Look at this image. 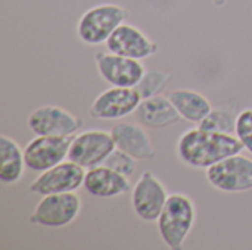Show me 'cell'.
Wrapping results in <instances>:
<instances>
[{
    "label": "cell",
    "mask_w": 252,
    "mask_h": 250,
    "mask_svg": "<svg viewBox=\"0 0 252 250\" xmlns=\"http://www.w3.org/2000/svg\"><path fill=\"white\" fill-rule=\"evenodd\" d=\"M94 63L100 78L115 87H136L146 71L142 60L117 55L109 50L96 52Z\"/></svg>",
    "instance_id": "obj_8"
},
{
    "label": "cell",
    "mask_w": 252,
    "mask_h": 250,
    "mask_svg": "<svg viewBox=\"0 0 252 250\" xmlns=\"http://www.w3.org/2000/svg\"><path fill=\"white\" fill-rule=\"evenodd\" d=\"M165 186L149 171H145L131 189V208L137 218L154 222L159 218L168 199Z\"/></svg>",
    "instance_id": "obj_9"
},
{
    "label": "cell",
    "mask_w": 252,
    "mask_h": 250,
    "mask_svg": "<svg viewBox=\"0 0 252 250\" xmlns=\"http://www.w3.org/2000/svg\"><path fill=\"white\" fill-rule=\"evenodd\" d=\"M239 105L236 102H230L226 105H220L211 109V112L199 122V128L214 133L235 134L236 121L239 115Z\"/></svg>",
    "instance_id": "obj_19"
},
{
    "label": "cell",
    "mask_w": 252,
    "mask_h": 250,
    "mask_svg": "<svg viewBox=\"0 0 252 250\" xmlns=\"http://www.w3.org/2000/svg\"><path fill=\"white\" fill-rule=\"evenodd\" d=\"M105 44L106 50L137 60L148 59L159 50L157 41L151 40L140 28L127 22L121 24Z\"/></svg>",
    "instance_id": "obj_13"
},
{
    "label": "cell",
    "mask_w": 252,
    "mask_h": 250,
    "mask_svg": "<svg viewBox=\"0 0 252 250\" xmlns=\"http://www.w3.org/2000/svg\"><path fill=\"white\" fill-rule=\"evenodd\" d=\"M128 12L117 3H100L87 9L77 22V35L87 46H100L126 22Z\"/></svg>",
    "instance_id": "obj_3"
},
{
    "label": "cell",
    "mask_w": 252,
    "mask_h": 250,
    "mask_svg": "<svg viewBox=\"0 0 252 250\" xmlns=\"http://www.w3.org/2000/svg\"><path fill=\"white\" fill-rule=\"evenodd\" d=\"M207 181L224 193H245L252 190V159L242 153L229 156L207 168Z\"/></svg>",
    "instance_id": "obj_5"
},
{
    "label": "cell",
    "mask_w": 252,
    "mask_h": 250,
    "mask_svg": "<svg viewBox=\"0 0 252 250\" xmlns=\"http://www.w3.org/2000/svg\"><path fill=\"white\" fill-rule=\"evenodd\" d=\"M84 175L86 169L68 159L40 172V175L30 184V192L37 196L75 192L83 186Z\"/></svg>",
    "instance_id": "obj_12"
},
{
    "label": "cell",
    "mask_w": 252,
    "mask_h": 250,
    "mask_svg": "<svg viewBox=\"0 0 252 250\" xmlns=\"http://www.w3.org/2000/svg\"><path fill=\"white\" fill-rule=\"evenodd\" d=\"M242 150L245 149L235 134L207 131L199 127L185 131L176 143L177 158L190 168L207 169Z\"/></svg>",
    "instance_id": "obj_1"
},
{
    "label": "cell",
    "mask_w": 252,
    "mask_h": 250,
    "mask_svg": "<svg viewBox=\"0 0 252 250\" xmlns=\"http://www.w3.org/2000/svg\"><path fill=\"white\" fill-rule=\"evenodd\" d=\"M111 134L117 149L124 150L137 161H149L157 156V150L149 134L139 122H118L112 127Z\"/></svg>",
    "instance_id": "obj_14"
},
{
    "label": "cell",
    "mask_w": 252,
    "mask_h": 250,
    "mask_svg": "<svg viewBox=\"0 0 252 250\" xmlns=\"http://www.w3.org/2000/svg\"><path fill=\"white\" fill-rule=\"evenodd\" d=\"M168 99L180 113L182 119L199 124L213 109L210 100L192 88H177L170 91Z\"/></svg>",
    "instance_id": "obj_18"
},
{
    "label": "cell",
    "mask_w": 252,
    "mask_h": 250,
    "mask_svg": "<svg viewBox=\"0 0 252 250\" xmlns=\"http://www.w3.org/2000/svg\"><path fill=\"white\" fill-rule=\"evenodd\" d=\"M133 116L139 124L151 130H161L182 119L180 113L177 112L168 96L162 94L143 99L134 111Z\"/></svg>",
    "instance_id": "obj_16"
},
{
    "label": "cell",
    "mask_w": 252,
    "mask_h": 250,
    "mask_svg": "<svg viewBox=\"0 0 252 250\" xmlns=\"http://www.w3.org/2000/svg\"><path fill=\"white\" fill-rule=\"evenodd\" d=\"M115 147L117 146L111 131L86 130L72 137L68 159L78 164L84 169H90L103 165Z\"/></svg>",
    "instance_id": "obj_6"
},
{
    "label": "cell",
    "mask_w": 252,
    "mask_h": 250,
    "mask_svg": "<svg viewBox=\"0 0 252 250\" xmlns=\"http://www.w3.org/2000/svg\"><path fill=\"white\" fill-rule=\"evenodd\" d=\"M83 208L75 192L43 196L35 205L28 221L32 225L46 228H62L77 220Z\"/></svg>",
    "instance_id": "obj_4"
},
{
    "label": "cell",
    "mask_w": 252,
    "mask_h": 250,
    "mask_svg": "<svg viewBox=\"0 0 252 250\" xmlns=\"http://www.w3.org/2000/svg\"><path fill=\"white\" fill-rule=\"evenodd\" d=\"M27 164L21 146L9 136H0V181L15 186L24 177Z\"/></svg>",
    "instance_id": "obj_17"
},
{
    "label": "cell",
    "mask_w": 252,
    "mask_h": 250,
    "mask_svg": "<svg viewBox=\"0 0 252 250\" xmlns=\"http://www.w3.org/2000/svg\"><path fill=\"white\" fill-rule=\"evenodd\" d=\"M142 100L143 99L136 87L111 85L93 100L89 115L102 121L123 119L128 115H133Z\"/></svg>",
    "instance_id": "obj_7"
},
{
    "label": "cell",
    "mask_w": 252,
    "mask_h": 250,
    "mask_svg": "<svg viewBox=\"0 0 252 250\" xmlns=\"http://www.w3.org/2000/svg\"><path fill=\"white\" fill-rule=\"evenodd\" d=\"M235 136L242 143L244 149L252 156V108L244 109L238 115Z\"/></svg>",
    "instance_id": "obj_22"
},
{
    "label": "cell",
    "mask_w": 252,
    "mask_h": 250,
    "mask_svg": "<svg viewBox=\"0 0 252 250\" xmlns=\"http://www.w3.org/2000/svg\"><path fill=\"white\" fill-rule=\"evenodd\" d=\"M27 125L34 136H74L83 119L61 106L44 105L28 115Z\"/></svg>",
    "instance_id": "obj_11"
},
{
    "label": "cell",
    "mask_w": 252,
    "mask_h": 250,
    "mask_svg": "<svg viewBox=\"0 0 252 250\" xmlns=\"http://www.w3.org/2000/svg\"><path fill=\"white\" fill-rule=\"evenodd\" d=\"M170 81H171L170 72H165L164 69H158V68L146 69L136 88L140 93L142 99H148L161 94V91L170 84Z\"/></svg>",
    "instance_id": "obj_20"
},
{
    "label": "cell",
    "mask_w": 252,
    "mask_h": 250,
    "mask_svg": "<svg viewBox=\"0 0 252 250\" xmlns=\"http://www.w3.org/2000/svg\"><path fill=\"white\" fill-rule=\"evenodd\" d=\"M83 187L93 197L112 199L130 192V180L106 165H99L86 169Z\"/></svg>",
    "instance_id": "obj_15"
},
{
    "label": "cell",
    "mask_w": 252,
    "mask_h": 250,
    "mask_svg": "<svg viewBox=\"0 0 252 250\" xmlns=\"http://www.w3.org/2000/svg\"><path fill=\"white\" fill-rule=\"evenodd\" d=\"M196 220V206L185 193H171L164 205V209L157 220L158 233L171 250L183 248Z\"/></svg>",
    "instance_id": "obj_2"
},
{
    "label": "cell",
    "mask_w": 252,
    "mask_h": 250,
    "mask_svg": "<svg viewBox=\"0 0 252 250\" xmlns=\"http://www.w3.org/2000/svg\"><path fill=\"white\" fill-rule=\"evenodd\" d=\"M106 167H109L111 169L126 175V177H131L133 172L136 171V167H137V159H134L131 155L126 153L124 150H120V149H114V152L106 158L105 164Z\"/></svg>",
    "instance_id": "obj_21"
},
{
    "label": "cell",
    "mask_w": 252,
    "mask_h": 250,
    "mask_svg": "<svg viewBox=\"0 0 252 250\" xmlns=\"http://www.w3.org/2000/svg\"><path fill=\"white\" fill-rule=\"evenodd\" d=\"M71 136H37L24 149L27 168L44 172L68 159Z\"/></svg>",
    "instance_id": "obj_10"
},
{
    "label": "cell",
    "mask_w": 252,
    "mask_h": 250,
    "mask_svg": "<svg viewBox=\"0 0 252 250\" xmlns=\"http://www.w3.org/2000/svg\"><path fill=\"white\" fill-rule=\"evenodd\" d=\"M211 1H213L217 7H220V6H224L227 0H211Z\"/></svg>",
    "instance_id": "obj_23"
}]
</instances>
